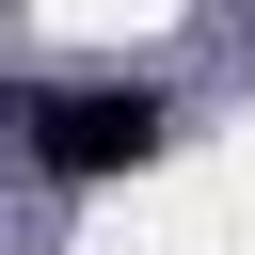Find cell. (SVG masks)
Wrapping results in <instances>:
<instances>
[{
    "label": "cell",
    "mask_w": 255,
    "mask_h": 255,
    "mask_svg": "<svg viewBox=\"0 0 255 255\" xmlns=\"http://www.w3.org/2000/svg\"><path fill=\"white\" fill-rule=\"evenodd\" d=\"M16 143L48 191H96V175H143L175 143V96L159 80H64V96H16Z\"/></svg>",
    "instance_id": "1"
}]
</instances>
